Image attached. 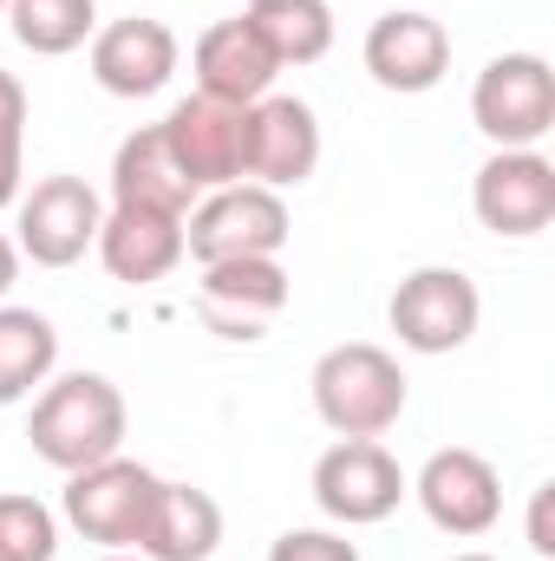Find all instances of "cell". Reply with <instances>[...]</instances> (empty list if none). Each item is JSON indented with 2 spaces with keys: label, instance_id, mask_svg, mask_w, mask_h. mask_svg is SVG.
Masks as SVG:
<instances>
[{
  "label": "cell",
  "instance_id": "obj_5",
  "mask_svg": "<svg viewBox=\"0 0 555 561\" xmlns=\"http://www.w3.org/2000/svg\"><path fill=\"white\" fill-rule=\"evenodd\" d=\"M412 496V477L399 470V457L380 437H340L320 450L314 463V503L327 523L340 529H373L386 523L399 503Z\"/></svg>",
  "mask_w": 555,
  "mask_h": 561
},
{
  "label": "cell",
  "instance_id": "obj_7",
  "mask_svg": "<svg viewBox=\"0 0 555 561\" xmlns=\"http://www.w3.org/2000/svg\"><path fill=\"white\" fill-rule=\"evenodd\" d=\"M150 496H157V470L118 450V457H105V463L72 470L59 510H66V523H72L86 542H99V549H138Z\"/></svg>",
  "mask_w": 555,
  "mask_h": 561
},
{
  "label": "cell",
  "instance_id": "obj_28",
  "mask_svg": "<svg viewBox=\"0 0 555 561\" xmlns=\"http://www.w3.org/2000/svg\"><path fill=\"white\" fill-rule=\"evenodd\" d=\"M99 561H144V556H132V549H105Z\"/></svg>",
  "mask_w": 555,
  "mask_h": 561
},
{
  "label": "cell",
  "instance_id": "obj_18",
  "mask_svg": "<svg viewBox=\"0 0 555 561\" xmlns=\"http://www.w3.org/2000/svg\"><path fill=\"white\" fill-rule=\"evenodd\" d=\"M196 196H203V190L177 170V157H170V144H163V125H138L132 138L112 150V203L190 216Z\"/></svg>",
  "mask_w": 555,
  "mask_h": 561
},
{
  "label": "cell",
  "instance_id": "obj_10",
  "mask_svg": "<svg viewBox=\"0 0 555 561\" xmlns=\"http://www.w3.org/2000/svg\"><path fill=\"white\" fill-rule=\"evenodd\" d=\"M163 144L196 190L242 183L249 176V105H223V99L190 92L163 112Z\"/></svg>",
  "mask_w": 555,
  "mask_h": 561
},
{
  "label": "cell",
  "instance_id": "obj_13",
  "mask_svg": "<svg viewBox=\"0 0 555 561\" xmlns=\"http://www.w3.org/2000/svg\"><path fill=\"white\" fill-rule=\"evenodd\" d=\"M320 170V118L307 99L269 92L249 105V176L262 190H301Z\"/></svg>",
  "mask_w": 555,
  "mask_h": 561
},
{
  "label": "cell",
  "instance_id": "obj_27",
  "mask_svg": "<svg viewBox=\"0 0 555 561\" xmlns=\"http://www.w3.org/2000/svg\"><path fill=\"white\" fill-rule=\"evenodd\" d=\"M13 280H20V249L0 236V300H7V287H13Z\"/></svg>",
  "mask_w": 555,
  "mask_h": 561
},
{
  "label": "cell",
  "instance_id": "obj_2",
  "mask_svg": "<svg viewBox=\"0 0 555 561\" xmlns=\"http://www.w3.org/2000/svg\"><path fill=\"white\" fill-rule=\"evenodd\" d=\"M307 392H314V412L333 437H386L406 419V399H412L399 359L373 340L327 346L307 373Z\"/></svg>",
  "mask_w": 555,
  "mask_h": 561
},
{
  "label": "cell",
  "instance_id": "obj_29",
  "mask_svg": "<svg viewBox=\"0 0 555 561\" xmlns=\"http://www.w3.org/2000/svg\"><path fill=\"white\" fill-rule=\"evenodd\" d=\"M451 561H497V556H484V549H464V556H451Z\"/></svg>",
  "mask_w": 555,
  "mask_h": 561
},
{
  "label": "cell",
  "instance_id": "obj_17",
  "mask_svg": "<svg viewBox=\"0 0 555 561\" xmlns=\"http://www.w3.org/2000/svg\"><path fill=\"white\" fill-rule=\"evenodd\" d=\"M216 549H223V503L209 490H196V483H163L157 477L138 556L144 561H209Z\"/></svg>",
  "mask_w": 555,
  "mask_h": 561
},
{
  "label": "cell",
  "instance_id": "obj_14",
  "mask_svg": "<svg viewBox=\"0 0 555 561\" xmlns=\"http://www.w3.org/2000/svg\"><path fill=\"white\" fill-rule=\"evenodd\" d=\"M177 72V33L150 13L112 20L92 33V79L112 99H157Z\"/></svg>",
  "mask_w": 555,
  "mask_h": 561
},
{
  "label": "cell",
  "instance_id": "obj_23",
  "mask_svg": "<svg viewBox=\"0 0 555 561\" xmlns=\"http://www.w3.org/2000/svg\"><path fill=\"white\" fill-rule=\"evenodd\" d=\"M0 549L13 561H53L59 556V516L39 496H0Z\"/></svg>",
  "mask_w": 555,
  "mask_h": 561
},
{
  "label": "cell",
  "instance_id": "obj_26",
  "mask_svg": "<svg viewBox=\"0 0 555 561\" xmlns=\"http://www.w3.org/2000/svg\"><path fill=\"white\" fill-rule=\"evenodd\" d=\"M550 496H555V483H543V490L530 496V549H536V556H555V529H550Z\"/></svg>",
  "mask_w": 555,
  "mask_h": 561
},
{
  "label": "cell",
  "instance_id": "obj_24",
  "mask_svg": "<svg viewBox=\"0 0 555 561\" xmlns=\"http://www.w3.org/2000/svg\"><path fill=\"white\" fill-rule=\"evenodd\" d=\"M26 190V85L0 66V209Z\"/></svg>",
  "mask_w": 555,
  "mask_h": 561
},
{
  "label": "cell",
  "instance_id": "obj_4",
  "mask_svg": "<svg viewBox=\"0 0 555 561\" xmlns=\"http://www.w3.org/2000/svg\"><path fill=\"white\" fill-rule=\"evenodd\" d=\"M471 125L497 150H543L555 131V72L543 53H497L471 85Z\"/></svg>",
  "mask_w": 555,
  "mask_h": 561
},
{
  "label": "cell",
  "instance_id": "obj_25",
  "mask_svg": "<svg viewBox=\"0 0 555 561\" xmlns=\"http://www.w3.org/2000/svg\"><path fill=\"white\" fill-rule=\"evenodd\" d=\"M269 561H360V549L340 529H281L269 542Z\"/></svg>",
  "mask_w": 555,
  "mask_h": 561
},
{
  "label": "cell",
  "instance_id": "obj_20",
  "mask_svg": "<svg viewBox=\"0 0 555 561\" xmlns=\"http://www.w3.org/2000/svg\"><path fill=\"white\" fill-rule=\"evenodd\" d=\"M59 373V333L33 307H0V405L33 399Z\"/></svg>",
  "mask_w": 555,
  "mask_h": 561
},
{
  "label": "cell",
  "instance_id": "obj_19",
  "mask_svg": "<svg viewBox=\"0 0 555 561\" xmlns=\"http://www.w3.org/2000/svg\"><path fill=\"white\" fill-rule=\"evenodd\" d=\"M203 307L223 320V327H256L287 307V268L281 255H249V262H216L203 268Z\"/></svg>",
  "mask_w": 555,
  "mask_h": 561
},
{
  "label": "cell",
  "instance_id": "obj_1",
  "mask_svg": "<svg viewBox=\"0 0 555 561\" xmlns=\"http://www.w3.org/2000/svg\"><path fill=\"white\" fill-rule=\"evenodd\" d=\"M125 392L105 379V373H66V379H46L33 392V419H26V437H33V457L53 463V470H86V463H105L125 450Z\"/></svg>",
  "mask_w": 555,
  "mask_h": 561
},
{
  "label": "cell",
  "instance_id": "obj_3",
  "mask_svg": "<svg viewBox=\"0 0 555 561\" xmlns=\"http://www.w3.org/2000/svg\"><path fill=\"white\" fill-rule=\"evenodd\" d=\"M287 236H294L287 203H281V190H262V183L203 190L196 209L183 216V255H196L203 268L249 262V255H281Z\"/></svg>",
  "mask_w": 555,
  "mask_h": 561
},
{
  "label": "cell",
  "instance_id": "obj_9",
  "mask_svg": "<svg viewBox=\"0 0 555 561\" xmlns=\"http://www.w3.org/2000/svg\"><path fill=\"white\" fill-rule=\"evenodd\" d=\"M412 496H418V510H424V523L444 529V536H457V542L490 536L497 516H503V477H497V463H490L484 450H471V444L431 450L412 477Z\"/></svg>",
  "mask_w": 555,
  "mask_h": 561
},
{
  "label": "cell",
  "instance_id": "obj_30",
  "mask_svg": "<svg viewBox=\"0 0 555 561\" xmlns=\"http://www.w3.org/2000/svg\"><path fill=\"white\" fill-rule=\"evenodd\" d=\"M0 561H13V556H7V549H0Z\"/></svg>",
  "mask_w": 555,
  "mask_h": 561
},
{
  "label": "cell",
  "instance_id": "obj_21",
  "mask_svg": "<svg viewBox=\"0 0 555 561\" xmlns=\"http://www.w3.org/2000/svg\"><path fill=\"white\" fill-rule=\"evenodd\" d=\"M275 66H314L333 46V7L327 0H249L242 13Z\"/></svg>",
  "mask_w": 555,
  "mask_h": 561
},
{
  "label": "cell",
  "instance_id": "obj_22",
  "mask_svg": "<svg viewBox=\"0 0 555 561\" xmlns=\"http://www.w3.org/2000/svg\"><path fill=\"white\" fill-rule=\"evenodd\" d=\"M7 26L33 59H66L79 46H92L99 0H7Z\"/></svg>",
  "mask_w": 555,
  "mask_h": 561
},
{
  "label": "cell",
  "instance_id": "obj_31",
  "mask_svg": "<svg viewBox=\"0 0 555 561\" xmlns=\"http://www.w3.org/2000/svg\"><path fill=\"white\" fill-rule=\"evenodd\" d=\"M0 13H7V0H0Z\"/></svg>",
  "mask_w": 555,
  "mask_h": 561
},
{
  "label": "cell",
  "instance_id": "obj_12",
  "mask_svg": "<svg viewBox=\"0 0 555 561\" xmlns=\"http://www.w3.org/2000/svg\"><path fill=\"white\" fill-rule=\"evenodd\" d=\"M366 72L380 92H399V99H418L431 85H444L451 72V33L444 20L418 13V7H393L366 26V46H360Z\"/></svg>",
  "mask_w": 555,
  "mask_h": 561
},
{
  "label": "cell",
  "instance_id": "obj_15",
  "mask_svg": "<svg viewBox=\"0 0 555 561\" xmlns=\"http://www.w3.org/2000/svg\"><path fill=\"white\" fill-rule=\"evenodd\" d=\"M190 66H196V92H203V99H223V105H256V99H269V92H275V72H281L242 13L203 26L196 46H190Z\"/></svg>",
  "mask_w": 555,
  "mask_h": 561
},
{
  "label": "cell",
  "instance_id": "obj_8",
  "mask_svg": "<svg viewBox=\"0 0 555 561\" xmlns=\"http://www.w3.org/2000/svg\"><path fill=\"white\" fill-rule=\"evenodd\" d=\"M386 320H393V333H399L406 353L438 359V353L471 346V333L484 320V294H477V280L464 275V268H412L393 287Z\"/></svg>",
  "mask_w": 555,
  "mask_h": 561
},
{
  "label": "cell",
  "instance_id": "obj_6",
  "mask_svg": "<svg viewBox=\"0 0 555 561\" xmlns=\"http://www.w3.org/2000/svg\"><path fill=\"white\" fill-rule=\"evenodd\" d=\"M99 222H105V203L86 176H39L33 190H20L13 203V249L20 262L33 268H72L92 242H99Z\"/></svg>",
  "mask_w": 555,
  "mask_h": 561
},
{
  "label": "cell",
  "instance_id": "obj_11",
  "mask_svg": "<svg viewBox=\"0 0 555 561\" xmlns=\"http://www.w3.org/2000/svg\"><path fill=\"white\" fill-rule=\"evenodd\" d=\"M471 209L503 242L543 236L555 222V163L543 150H490L471 183Z\"/></svg>",
  "mask_w": 555,
  "mask_h": 561
},
{
  "label": "cell",
  "instance_id": "obj_16",
  "mask_svg": "<svg viewBox=\"0 0 555 561\" xmlns=\"http://www.w3.org/2000/svg\"><path fill=\"white\" fill-rule=\"evenodd\" d=\"M99 262L105 275L125 280V287H150L183 262V216H163V209H132V203H112L105 222H99Z\"/></svg>",
  "mask_w": 555,
  "mask_h": 561
}]
</instances>
